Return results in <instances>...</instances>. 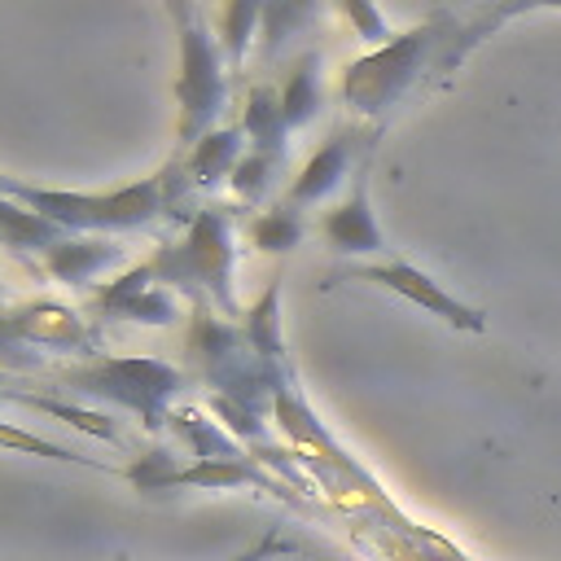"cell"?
I'll return each instance as SVG.
<instances>
[{
	"label": "cell",
	"mask_w": 561,
	"mask_h": 561,
	"mask_svg": "<svg viewBox=\"0 0 561 561\" xmlns=\"http://www.w3.org/2000/svg\"><path fill=\"white\" fill-rule=\"evenodd\" d=\"M513 9H495L486 26H495L500 18H508ZM486 26H460L456 13H438L412 31H399L390 44L368 48L364 57H355L342 70V105L359 118H386L430 70L438 66H456L473 39H482Z\"/></svg>",
	"instance_id": "6da1fadb"
},
{
	"label": "cell",
	"mask_w": 561,
	"mask_h": 561,
	"mask_svg": "<svg viewBox=\"0 0 561 561\" xmlns=\"http://www.w3.org/2000/svg\"><path fill=\"white\" fill-rule=\"evenodd\" d=\"M324 57L316 53V48H307L294 66H289V75H285V83H280V114H285V127L289 131H302L307 123H316L320 118V110H324Z\"/></svg>",
	"instance_id": "5bb4252c"
},
{
	"label": "cell",
	"mask_w": 561,
	"mask_h": 561,
	"mask_svg": "<svg viewBox=\"0 0 561 561\" xmlns=\"http://www.w3.org/2000/svg\"><path fill=\"white\" fill-rule=\"evenodd\" d=\"M307 18H316V4H263V26H259L263 61H272Z\"/></svg>",
	"instance_id": "7402d4cb"
},
{
	"label": "cell",
	"mask_w": 561,
	"mask_h": 561,
	"mask_svg": "<svg viewBox=\"0 0 561 561\" xmlns=\"http://www.w3.org/2000/svg\"><path fill=\"white\" fill-rule=\"evenodd\" d=\"M0 193H9V180H4V175H0Z\"/></svg>",
	"instance_id": "d4e9b609"
},
{
	"label": "cell",
	"mask_w": 561,
	"mask_h": 561,
	"mask_svg": "<svg viewBox=\"0 0 561 561\" xmlns=\"http://www.w3.org/2000/svg\"><path fill=\"white\" fill-rule=\"evenodd\" d=\"M0 447H4V451H22V456H44V460H57V465H83V469L118 473L114 465L92 460V456H79L75 447H61V443H53V438H44V434L18 425V421H0Z\"/></svg>",
	"instance_id": "ffe728a7"
},
{
	"label": "cell",
	"mask_w": 561,
	"mask_h": 561,
	"mask_svg": "<svg viewBox=\"0 0 561 561\" xmlns=\"http://www.w3.org/2000/svg\"><path fill=\"white\" fill-rule=\"evenodd\" d=\"M39 381L44 390L75 403H110L118 412H131L149 434H158L171 425L188 373L158 355H96L83 364H53Z\"/></svg>",
	"instance_id": "7a4b0ae2"
},
{
	"label": "cell",
	"mask_w": 561,
	"mask_h": 561,
	"mask_svg": "<svg viewBox=\"0 0 561 561\" xmlns=\"http://www.w3.org/2000/svg\"><path fill=\"white\" fill-rule=\"evenodd\" d=\"M368 153H373V131H359V127L333 131V136L298 167V175H294L289 188H285V202L298 206V210L329 202L342 184H351V175L359 171V162H364Z\"/></svg>",
	"instance_id": "30bf717a"
},
{
	"label": "cell",
	"mask_w": 561,
	"mask_h": 561,
	"mask_svg": "<svg viewBox=\"0 0 561 561\" xmlns=\"http://www.w3.org/2000/svg\"><path fill=\"white\" fill-rule=\"evenodd\" d=\"M39 272L66 289H88L92 280L110 276L118 263H123V245L114 237H61L53 250H44L39 259Z\"/></svg>",
	"instance_id": "7c38bea8"
},
{
	"label": "cell",
	"mask_w": 561,
	"mask_h": 561,
	"mask_svg": "<svg viewBox=\"0 0 561 561\" xmlns=\"http://www.w3.org/2000/svg\"><path fill=\"white\" fill-rule=\"evenodd\" d=\"M0 307H4V302H0Z\"/></svg>",
	"instance_id": "484cf974"
},
{
	"label": "cell",
	"mask_w": 561,
	"mask_h": 561,
	"mask_svg": "<svg viewBox=\"0 0 561 561\" xmlns=\"http://www.w3.org/2000/svg\"><path fill=\"white\" fill-rule=\"evenodd\" d=\"M180 294H171L149 263H131L123 272H114L96 294H92V320H127V324H145V329H171L180 320Z\"/></svg>",
	"instance_id": "9c48e42d"
},
{
	"label": "cell",
	"mask_w": 561,
	"mask_h": 561,
	"mask_svg": "<svg viewBox=\"0 0 561 561\" xmlns=\"http://www.w3.org/2000/svg\"><path fill=\"white\" fill-rule=\"evenodd\" d=\"M61 237H70L66 228H57L53 219H44L39 210H31L26 202L0 193V245L4 250H18V254H44L53 250Z\"/></svg>",
	"instance_id": "2e32d148"
},
{
	"label": "cell",
	"mask_w": 561,
	"mask_h": 561,
	"mask_svg": "<svg viewBox=\"0 0 561 561\" xmlns=\"http://www.w3.org/2000/svg\"><path fill=\"white\" fill-rule=\"evenodd\" d=\"M180 39V70H175V149H193L202 136L215 131L219 114L228 110V61L215 35V22L197 4H167Z\"/></svg>",
	"instance_id": "8992f818"
},
{
	"label": "cell",
	"mask_w": 561,
	"mask_h": 561,
	"mask_svg": "<svg viewBox=\"0 0 561 561\" xmlns=\"http://www.w3.org/2000/svg\"><path fill=\"white\" fill-rule=\"evenodd\" d=\"M241 333L250 337V346L272 359V364H285V337H280V280H272L241 316Z\"/></svg>",
	"instance_id": "d6986e66"
},
{
	"label": "cell",
	"mask_w": 561,
	"mask_h": 561,
	"mask_svg": "<svg viewBox=\"0 0 561 561\" xmlns=\"http://www.w3.org/2000/svg\"><path fill=\"white\" fill-rule=\"evenodd\" d=\"M250 140L245 131L232 123V127H215L210 136H202L193 149H175L180 153V167H184V180L193 193H215L219 184L232 180L237 162L245 158Z\"/></svg>",
	"instance_id": "4fadbf2b"
},
{
	"label": "cell",
	"mask_w": 561,
	"mask_h": 561,
	"mask_svg": "<svg viewBox=\"0 0 561 561\" xmlns=\"http://www.w3.org/2000/svg\"><path fill=\"white\" fill-rule=\"evenodd\" d=\"M9 197L26 202L57 228L75 237H114V232H140L158 219H167V167L153 175H140L131 184H118L110 193H83V188H48L9 180Z\"/></svg>",
	"instance_id": "5b68a950"
},
{
	"label": "cell",
	"mask_w": 561,
	"mask_h": 561,
	"mask_svg": "<svg viewBox=\"0 0 561 561\" xmlns=\"http://www.w3.org/2000/svg\"><path fill=\"white\" fill-rule=\"evenodd\" d=\"M337 13L359 31V39L364 44H373V48H381V44H390L394 39V31H390V22L381 18V9H373V4H359V0H351V4H337Z\"/></svg>",
	"instance_id": "603a6c76"
},
{
	"label": "cell",
	"mask_w": 561,
	"mask_h": 561,
	"mask_svg": "<svg viewBox=\"0 0 561 561\" xmlns=\"http://www.w3.org/2000/svg\"><path fill=\"white\" fill-rule=\"evenodd\" d=\"M285 552H294V539H285V535H263V539H254L245 552H232L228 561H276V557H285Z\"/></svg>",
	"instance_id": "cb8c5ba5"
},
{
	"label": "cell",
	"mask_w": 561,
	"mask_h": 561,
	"mask_svg": "<svg viewBox=\"0 0 561 561\" xmlns=\"http://www.w3.org/2000/svg\"><path fill=\"white\" fill-rule=\"evenodd\" d=\"M123 473L140 491H171V486L237 491V486H254V491H267V495H280V500L294 504L285 482L276 473H267L259 456H188V460H175L171 451H140V456L127 460Z\"/></svg>",
	"instance_id": "52a82bcc"
},
{
	"label": "cell",
	"mask_w": 561,
	"mask_h": 561,
	"mask_svg": "<svg viewBox=\"0 0 561 561\" xmlns=\"http://www.w3.org/2000/svg\"><path fill=\"white\" fill-rule=\"evenodd\" d=\"M302 237H307V215L298 206H289L285 197L245 219V241L259 254H289L302 245Z\"/></svg>",
	"instance_id": "e0dca14e"
},
{
	"label": "cell",
	"mask_w": 561,
	"mask_h": 561,
	"mask_svg": "<svg viewBox=\"0 0 561 561\" xmlns=\"http://www.w3.org/2000/svg\"><path fill=\"white\" fill-rule=\"evenodd\" d=\"M368 162L373 153L359 162V171L351 175L342 202H333L324 215H320V237L329 241V250L337 254H355V259H373V254H386V232L373 215V197H368Z\"/></svg>",
	"instance_id": "8fae6325"
},
{
	"label": "cell",
	"mask_w": 561,
	"mask_h": 561,
	"mask_svg": "<svg viewBox=\"0 0 561 561\" xmlns=\"http://www.w3.org/2000/svg\"><path fill=\"white\" fill-rule=\"evenodd\" d=\"M250 140V149H263V153H280L289 158V127H285V114H280V88L272 83H254L245 92V110H241V123H237Z\"/></svg>",
	"instance_id": "9a60e30c"
},
{
	"label": "cell",
	"mask_w": 561,
	"mask_h": 561,
	"mask_svg": "<svg viewBox=\"0 0 561 561\" xmlns=\"http://www.w3.org/2000/svg\"><path fill=\"white\" fill-rule=\"evenodd\" d=\"M210 22H215V35H219V48H224L228 70H241V66H245L250 44L259 39L263 4H245V0H237V4L215 9V13H210Z\"/></svg>",
	"instance_id": "ac0fdd59"
},
{
	"label": "cell",
	"mask_w": 561,
	"mask_h": 561,
	"mask_svg": "<svg viewBox=\"0 0 561 561\" xmlns=\"http://www.w3.org/2000/svg\"><path fill=\"white\" fill-rule=\"evenodd\" d=\"M337 280H364V285H377V289H390L399 298H408L412 307H421L425 316H438L443 324L460 329V333H482L486 329V316L469 302H460L451 289H443L430 272H421L416 263L408 259H373V263H351L337 272Z\"/></svg>",
	"instance_id": "ba28073f"
},
{
	"label": "cell",
	"mask_w": 561,
	"mask_h": 561,
	"mask_svg": "<svg viewBox=\"0 0 561 561\" xmlns=\"http://www.w3.org/2000/svg\"><path fill=\"white\" fill-rule=\"evenodd\" d=\"M105 355V333L92 316L75 311L57 298H26L0 307V368L35 381L53 368V359L83 364Z\"/></svg>",
	"instance_id": "277c9868"
},
{
	"label": "cell",
	"mask_w": 561,
	"mask_h": 561,
	"mask_svg": "<svg viewBox=\"0 0 561 561\" xmlns=\"http://www.w3.org/2000/svg\"><path fill=\"white\" fill-rule=\"evenodd\" d=\"M149 272L193 307H210L228 320H241L232 294L237 272V215L224 202H206L175 241H162L153 254H145Z\"/></svg>",
	"instance_id": "3957f363"
},
{
	"label": "cell",
	"mask_w": 561,
	"mask_h": 561,
	"mask_svg": "<svg viewBox=\"0 0 561 561\" xmlns=\"http://www.w3.org/2000/svg\"><path fill=\"white\" fill-rule=\"evenodd\" d=\"M285 175V158L280 153H263V149H245V158L237 162V171H232V193H237V202H245V206H259L272 188H276V180Z\"/></svg>",
	"instance_id": "44dd1931"
}]
</instances>
